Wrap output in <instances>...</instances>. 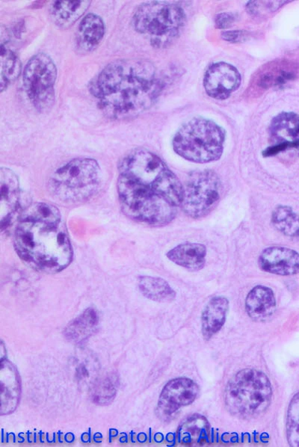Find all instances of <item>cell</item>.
I'll list each match as a JSON object with an SVG mask.
<instances>
[{
	"label": "cell",
	"mask_w": 299,
	"mask_h": 447,
	"mask_svg": "<svg viewBox=\"0 0 299 447\" xmlns=\"http://www.w3.org/2000/svg\"><path fill=\"white\" fill-rule=\"evenodd\" d=\"M199 394V386L189 379L179 378L170 381L164 386L159 396V414L172 416L179 409L192 404Z\"/></svg>",
	"instance_id": "obj_12"
},
{
	"label": "cell",
	"mask_w": 299,
	"mask_h": 447,
	"mask_svg": "<svg viewBox=\"0 0 299 447\" xmlns=\"http://www.w3.org/2000/svg\"><path fill=\"white\" fill-rule=\"evenodd\" d=\"M118 387V378L108 374L95 380L91 389V397L95 404L106 406L114 400Z\"/></svg>",
	"instance_id": "obj_27"
},
{
	"label": "cell",
	"mask_w": 299,
	"mask_h": 447,
	"mask_svg": "<svg viewBox=\"0 0 299 447\" xmlns=\"http://www.w3.org/2000/svg\"><path fill=\"white\" fill-rule=\"evenodd\" d=\"M0 187H1V228L4 231L11 224L14 214L20 206V184L16 174L7 168H2L0 172Z\"/></svg>",
	"instance_id": "obj_14"
},
{
	"label": "cell",
	"mask_w": 299,
	"mask_h": 447,
	"mask_svg": "<svg viewBox=\"0 0 299 447\" xmlns=\"http://www.w3.org/2000/svg\"><path fill=\"white\" fill-rule=\"evenodd\" d=\"M274 227L283 235L299 237V214L289 206L279 205L272 214Z\"/></svg>",
	"instance_id": "obj_26"
},
{
	"label": "cell",
	"mask_w": 299,
	"mask_h": 447,
	"mask_svg": "<svg viewBox=\"0 0 299 447\" xmlns=\"http://www.w3.org/2000/svg\"><path fill=\"white\" fill-rule=\"evenodd\" d=\"M14 245L26 263L43 273L61 272L73 259L72 246L63 222L20 221L15 230Z\"/></svg>",
	"instance_id": "obj_2"
},
{
	"label": "cell",
	"mask_w": 299,
	"mask_h": 447,
	"mask_svg": "<svg viewBox=\"0 0 299 447\" xmlns=\"http://www.w3.org/2000/svg\"><path fill=\"white\" fill-rule=\"evenodd\" d=\"M299 125V116L293 112H283L273 118L269 127L271 135L278 138L283 131L288 136L296 137V130Z\"/></svg>",
	"instance_id": "obj_29"
},
{
	"label": "cell",
	"mask_w": 299,
	"mask_h": 447,
	"mask_svg": "<svg viewBox=\"0 0 299 447\" xmlns=\"http://www.w3.org/2000/svg\"><path fill=\"white\" fill-rule=\"evenodd\" d=\"M75 377L79 382L87 380L90 377V372L85 364H80L75 372Z\"/></svg>",
	"instance_id": "obj_33"
},
{
	"label": "cell",
	"mask_w": 299,
	"mask_h": 447,
	"mask_svg": "<svg viewBox=\"0 0 299 447\" xmlns=\"http://www.w3.org/2000/svg\"><path fill=\"white\" fill-rule=\"evenodd\" d=\"M119 175L151 188L176 207L182 206L184 186L158 156L136 149L126 154L118 165Z\"/></svg>",
	"instance_id": "obj_3"
},
{
	"label": "cell",
	"mask_w": 299,
	"mask_h": 447,
	"mask_svg": "<svg viewBox=\"0 0 299 447\" xmlns=\"http://www.w3.org/2000/svg\"><path fill=\"white\" fill-rule=\"evenodd\" d=\"M90 1H55L51 7V16L60 28H68L85 14Z\"/></svg>",
	"instance_id": "obj_23"
},
{
	"label": "cell",
	"mask_w": 299,
	"mask_h": 447,
	"mask_svg": "<svg viewBox=\"0 0 299 447\" xmlns=\"http://www.w3.org/2000/svg\"><path fill=\"white\" fill-rule=\"evenodd\" d=\"M242 78L232 65L219 62L206 69L204 86L206 93L216 100H226L241 86Z\"/></svg>",
	"instance_id": "obj_11"
},
{
	"label": "cell",
	"mask_w": 299,
	"mask_h": 447,
	"mask_svg": "<svg viewBox=\"0 0 299 447\" xmlns=\"http://www.w3.org/2000/svg\"><path fill=\"white\" fill-rule=\"evenodd\" d=\"M99 316L94 308H88L65 327L64 335L73 344H82L98 330Z\"/></svg>",
	"instance_id": "obj_22"
},
{
	"label": "cell",
	"mask_w": 299,
	"mask_h": 447,
	"mask_svg": "<svg viewBox=\"0 0 299 447\" xmlns=\"http://www.w3.org/2000/svg\"><path fill=\"white\" fill-rule=\"evenodd\" d=\"M290 63L284 61L269 63L258 70L251 80L253 93H263L272 87L282 86L296 78Z\"/></svg>",
	"instance_id": "obj_15"
},
{
	"label": "cell",
	"mask_w": 299,
	"mask_h": 447,
	"mask_svg": "<svg viewBox=\"0 0 299 447\" xmlns=\"http://www.w3.org/2000/svg\"><path fill=\"white\" fill-rule=\"evenodd\" d=\"M237 19L236 14L233 13H221L216 18V26L218 28H227L231 27Z\"/></svg>",
	"instance_id": "obj_31"
},
{
	"label": "cell",
	"mask_w": 299,
	"mask_h": 447,
	"mask_svg": "<svg viewBox=\"0 0 299 447\" xmlns=\"http://www.w3.org/2000/svg\"><path fill=\"white\" fill-rule=\"evenodd\" d=\"M298 135H299V125H298V128H297V130H296V137H297Z\"/></svg>",
	"instance_id": "obj_34"
},
{
	"label": "cell",
	"mask_w": 299,
	"mask_h": 447,
	"mask_svg": "<svg viewBox=\"0 0 299 447\" xmlns=\"http://www.w3.org/2000/svg\"><path fill=\"white\" fill-rule=\"evenodd\" d=\"M105 34L103 19L95 14H88L81 21L76 36L77 48L83 54L94 51Z\"/></svg>",
	"instance_id": "obj_18"
},
{
	"label": "cell",
	"mask_w": 299,
	"mask_h": 447,
	"mask_svg": "<svg viewBox=\"0 0 299 447\" xmlns=\"http://www.w3.org/2000/svg\"><path fill=\"white\" fill-rule=\"evenodd\" d=\"M101 183L98 162L92 158L74 159L58 168L48 182L51 195L60 201L75 204L91 199Z\"/></svg>",
	"instance_id": "obj_8"
},
{
	"label": "cell",
	"mask_w": 299,
	"mask_h": 447,
	"mask_svg": "<svg viewBox=\"0 0 299 447\" xmlns=\"http://www.w3.org/2000/svg\"><path fill=\"white\" fill-rule=\"evenodd\" d=\"M229 302L226 298L216 296L205 307L202 317V333L205 340L212 338L226 321Z\"/></svg>",
	"instance_id": "obj_20"
},
{
	"label": "cell",
	"mask_w": 299,
	"mask_h": 447,
	"mask_svg": "<svg viewBox=\"0 0 299 447\" xmlns=\"http://www.w3.org/2000/svg\"><path fill=\"white\" fill-rule=\"evenodd\" d=\"M19 220L48 224L62 222L58 208L46 203H35L26 206L21 213Z\"/></svg>",
	"instance_id": "obj_28"
},
{
	"label": "cell",
	"mask_w": 299,
	"mask_h": 447,
	"mask_svg": "<svg viewBox=\"0 0 299 447\" xmlns=\"http://www.w3.org/2000/svg\"><path fill=\"white\" fill-rule=\"evenodd\" d=\"M117 189L122 211L130 218L155 226L174 219L177 207L151 188L119 175Z\"/></svg>",
	"instance_id": "obj_7"
},
{
	"label": "cell",
	"mask_w": 299,
	"mask_h": 447,
	"mask_svg": "<svg viewBox=\"0 0 299 447\" xmlns=\"http://www.w3.org/2000/svg\"><path fill=\"white\" fill-rule=\"evenodd\" d=\"M272 384L263 372L245 369L229 382L224 401L229 411L238 419L250 420L264 413L271 404Z\"/></svg>",
	"instance_id": "obj_4"
},
{
	"label": "cell",
	"mask_w": 299,
	"mask_h": 447,
	"mask_svg": "<svg viewBox=\"0 0 299 447\" xmlns=\"http://www.w3.org/2000/svg\"><path fill=\"white\" fill-rule=\"evenodd\" d=\"M56 78V65L47 54L38 53L26 65L23 76L24 90L38 111H48L53 107Z\"/></svg>",
	"instance_id": "obj_9"
},
{
	"label": "cell",
	"mask_w": 299,
	"mask_h": 447,
	"mask_svg": "<svg viewBox=\"0 0 299 447\" xmlns=\"http://www.w3.org/2000/svg\"><path fill=\"white\" fill-rule=\"evenodd\" d=\"M287 436L290 446L299 447V392L293 396L288 408Z\"/></svg>",
	"instance_id": "obj_30"
},
{
	"label": "cell",
	"mask_w": 299,
	"mask_h": 447,
	"mask_svg": "<svg viewBox=\"0 0 299 447\" xmlns=\"http://www.w3.org/2000/svg\"><path fill=\"white\" fill-rule=\"evenodd\" d=\"M186 22L182 8L168 3L153 1L142 4L135 12L132 24L156 48H166L181 36Z\"/></svg>",
	"instance_id": "obj_6"
},
{
	"label": "cell",
	"mask_w": 299,
	"mask_h": 447,
	"mask_svg": "<svg viewBox=\"0 0 299 447\" xmlns=\"http://www.w3.org/2000/svg\"><path fill=\"white\" fill-rule=\"evenodd\" d=\"M226 137V131L214 122L194 117L178 130L172 145L177 154L189 162L209 163L220 159Z\"/></svg>",
	"instance_id": "obj_5"
},
{
	"label": "cell",
	"mask_w": 299,
	"mask_h": 447,
	"mask_svg": "<svg viewBox=\"0 0 299 447\" xmlns=\"http://www.w3.org/2000/svg\"><path fill=\"white\" fill-rule=\"evenodd\" d=\"M162 88L155 67L140 59L111 63L90 86L103 113L117 121L136 117L151 108Z\"/></svg>",
	"instance_id": "obj_1"
},
{
	"label": "cell",
	"mask_w": 299,
	"mask_h": 447,
	"mask_svg": "<svg viewBox=\"0 0 299 447\" xmlns=\"http://www.w3.org/2000/svg\"><path fill=\"white\" fill-rule=\"evenodd\" d=\"M0 381H1V414L7 415L17 409L21 394L19 372L9 361L2 360Z\"/></svg>",
	"instance_id": "obj_16"
},
{
	"label": "cell",
	"mask_w": 299,
	"mask_h": 447,
	"mask_svg": "<svg viewBox=\"0 0 299 447\" xmlns=\"http://www.w3.org/2000/svg\"><path fill=\"white\" fill-rule=\"evenodd\" d=\"M246 309L253 321L264 322L271 319L276 310L273 291L261 285L253 288L246 297Z\"/></svg>",
	"instance_id": "obj_17"
},
{
	"label": "cell",
	"mask_w": 299,
	"mask_h": 447,
	"mask_svg": "<svg viewBox=\"0 0 299 447\" xmlns=\"http://www.w3.org/2000/svg\"><path fill=\"white\" fill-rule=\"evenodd\" d=\"M0 90L3 93L10 83L16 80L21 72V63L19 56L9 49L4 43L0 53Z\"/></svg>",
	"instance_id": "obj_25"
},
{
	"label": "cell",
	"mask_w": 299,
	"mask_h": 447,
	"mask_svg": "<svg viewBox=\"0 0 299 447\" xmlns=\"http://www.w3.org/2000/svg\"><path fill=\"white\" fill-rule=\"evenodd\" d=\"M221 184L212 170L192 172L184 186L182 206L192 219H201L211 214L221 198Z\"/></svg>",
	"instance_id": "obj_10"
},
{
	"label": "cell",
	"mask_w": 299,
	"mask_h": 447,
	"mask_svg": "<svg viewBox=\"0 0 299 447\" xmlns=\"http://www.w3.org/2000/svg\"><path fill=\"white\" fill-rule=\"evenodd\" d=\"M221 37L231 43H242L249 38V33L246 31H229L224 32Z\"/></svg>",
	"instance_id": "obj_32"
},
{
	"label": "cell",
	"mask_w": 299,
	"mask_h": 447,
	"mask_svg": "<svg viewBox=\"0 0 299 447\" xmlns=\"http://www.w3.org/2000/svg\"><path fill=\"white\" fill-rule=\"evenodd\" d=\"M139 288L147 299L158 303L172 302L176 293L167 280L161 278L142 276L139 278Z\"/></svg>",
	"instance_id": "obj_24"
},
{
	"label": "cell",
	"mask_w": 299,
	"mask_h": 447,
	"mask_svg": "<svg viewBox=\"0 0 299 447\" xmlns=\"http://www.w3.org/2000/svg\"><path fill=\"white\" fill-rule=\"evenodd\" d=\"M258 263L261 269L268 273L281 276L299 273V254L289 248L268 247L262 251Z\"/></svg>",
	"instance_id": "obj_13"
},
{
	"label": "cell",
	"mask_w": 299,
	"mask_h": 447,
	"mask_svg": "<svg viewBox=\"0 0 299 447\" xmlns=\"http://www.w3.org/2000/svg\"><path fill=\"white\" fill-rule=\"evenodd\" d=\"M206 257V246L196 243L179 245L167 253V258L172 262L192 272L203 269Z\"/></svg>",
	"instance_id": "obj_19"
},
{
	"label": "cell",
	"mask_w": 299,
	"mask_h": 447,
	"mask_svg": "<svg viewBox=\"0 0 299 447\" xmlns=\"http://www.w3.org/2000/svg\"><path fill=\"white\" fill-rule=\"evenodd\" d=\"M178 438L186 446H203L211 439V426L204 416L193 415L179 427Z\"/></svg>",
	"instance_id": "obj_21"
}]
</instances>
